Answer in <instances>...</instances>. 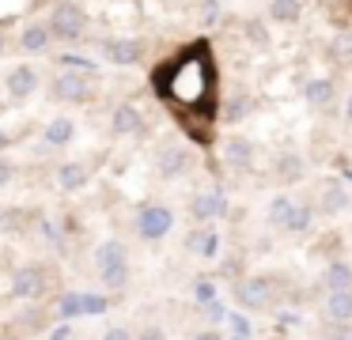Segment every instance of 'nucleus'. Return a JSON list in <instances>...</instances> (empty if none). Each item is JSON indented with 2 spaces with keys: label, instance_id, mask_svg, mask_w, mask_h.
<instances>
[{
  "label": "nucleus",
  "instance_id": "nucleus-22",
  "mask_svg": "<svg viewBox=\"0 0 352 340\" xmlns=\"http://www.w3.org/2000/svg\"><path fill=\"white\" fill-rule=\"evenodd\" d=\"M329 98H333V83L329 80H311L307 83V102L311 106H329Z\"/></svg>",
  "mask_w": 352,
  "mask_h": 340
},
{
  "label": "nucleus",
  "instance_id": "nucleus-35",
  "mask_svg": "<svg viewBox=\"0 0 352 340\" xmlns=\"http://www.w3.org/2000/svg\"><path fill=\"white\" fill-rule=\"evenodd\" d=\"M299 317L292 314V310H280V314H276V325H280V329H288V325H296Z\"/></svg>",
  "mask_w": 352,
  "mask_h": 340
},
{
  "label": "nucleus",
  "instance_id": "nucleus-23",
  "mask_svg": "<svg viewBox=\"0 0 352 340\" xmlns=\"http://www.w3.org/2000/svg\"><path fill=\"white\" fill-rule=\"evenodd\" d=\"M292 208H296V201H288V196H276V201L269 204V223L284 231V223L292 219Z\"/></svg>",
  "mask_w": 352,
  "mask_h": 340
},
{
  "label": "nucleus",
  "instance_id": "nucleus-24",
  "mask_svg": "<svg viewBox=\"0 0 352 340\" xmlns=\"http://www.w3.org/2000/svg\"><path fill=\"white\" fill-rule=\"evenodd\" d=\"M299 15V0H273L269 4V19H276V23H292Z\"/></svg>",
  "mask_w": 352,
  "mask_h": 340
},
{
  "label": "nucleus",
  "instance_id": "nucleus-40",
  "mask_svg": "<svg viewBox=\"0 0 352 340\" xmlns=\"http://www.w3.org/2000/svg\"><path fill=\"white\" fill-rule=\"evenodd\" d=\"M349 117H352V95H349Z\"/></svg>",
  "mask_w": 352,
  "mask_h": 340
},
{
  "label": "nucleus",
  "instance_id": "nucleus-6",
  "mask_svg": "<svg viewBox=\"0 0 352 340\" xmlns=\"http://www.w3.org/2000/svg\"><path fill=\"white\" fill-rule=\"evenodd\" d=\"M235 299H239V306H246V310L273 306V280H265V276L239 280V284H235Z\"/></svg>",
  "mask_w": 352,
  "mask_h": 340
},
{
  "label": "nucleus",
  "instance_id": "nucleus-28",
  "mask_svg": "<svg viewBox=\"0 0 352 340\" xmlns=\"http://www.w3.org/2000/svg\"><path fill=\"white\" fill-rule=\"evenodd\" d=\"M303 174V163H299L296 155L292 159H280V178H299Z\"/></svg>",
  "mask_w": 352,
  "mask_h": 340
},
{
  "label": "nucleus",
  "instance_id": "nucleus-1",
  "mask_svg": "<svg viewBox=\"0 0 352 340\" xmlns=\"http://www.w3.org/2000/svg\"><path fill=\"white\" fill-rule=\"evenodd\" d=\"M152 91L193 144H212V128L220 117V80H216L212 45L205 38L163 60L152 72Z\"/></svg>",
  "mask_w": 352,
  "mask_h": 340
},
{
  "label": "nucleus",
  "instance_id": "nucleus-8",
  "mask_svg": "<svg viewBox=\"0 0 352 340\" xmlns=\"http://www.w3.org/2000/svg\"><path fill=\"white\" fill-rule=\"evenodd\" d=\"M137 231H140V238H148V242L163 238V234L170 231V208H163V204H144V208L137 212Z\"/></svg>",
  "mask_w": 352,
  "mask_h": 340
},
{
  "label": "nucleus",
  "instance_id": "nucleus-16",
  "mask_svg": "<svg viewBox=\"0 0 352 340\" xmlns=\"http://www.w3.org/2000/svg\"><path fill=\"white\" fill-rule=\"evenodd\" d=\"M50 38H54V34H50L46 23H34V27H27V30H23L19 45H23V49H31V53H42V49L50 45Z\"/></svg>",
  "mask_w": 352,
  "mask_h": 340
},
{
  "label": "nucleus",
  "instance_id": "nucleus-13",
  "mask_svg": "<svg viewBox=\"0 0 352 340\" xmlns=\"http://www.w3.org/2000/svg\"><path fill=\"white\" fill-rule=\"evenodd\" d=\"M322 284H326V291H352V264L333 261L322 272Z\"/></svg>",
  "mask_w": 352,
  "mask_h": 340
},
{
  "label": "nucleus",
  "instance_id": "nucleus-10",
  "mask_svg": "<svg viewBox=\"0 0 352 340\" xmlns=\"http://www.w3.org/2000/svg\"><path fill=\"white\" fill-rule=\"evenodd\" d=\"M326 317H329V325H352V291H329Z\"/></svg>",
  "mask_w": 352,
  "mask_h": 340
},
{
  "label": "nucleus",
  "instance_id": "nucleus-18",
  "mask_svg": "<svg viewBox=\"0 0 352 340\" xmlns=\"http://www.w3.org/2000/svg\"><path fill=\"white\" fill-rule=\"evenodd\" d=\"M57 181H61V189H80L87 181V170H84V163H65L61 170H57Z\"/></svg>",
  "mask_w": 352,
  "mask_h": 340
},
{
  "label": "nucleus",
  "instance_id": "nucleus-5",
  "mask_svg": "<svg viewBox=\"0 0 352 340\" xmlns=\"http://www.w3.org/2000/svg\"><path fill=\"white\" fill-rule=\"evenodd\" d=\"M50 291V276L42 264H23V269H16V276H12V295L16 299H42V295Z\"/></svg>",
  "mask_w": 352,
  "mask_h": 340
},
{
  "label": "nucleus",
  "instance_id": "nucleus-19",
  "mask_svg": "<svg viewBox=\"0 0 352 340\" xmlns=\"http://www.w3.org/2000/svg\"><path fill=\"white\" fill-rule=\"evenodd\" d=\"M72 133H76V125H72L69 117H54L46 125V140L50 144H57V148H61V144H69L72 140Z\"/></svg>",
  "mask_w": 352,
  "mask_h": 340
},
{
  "label": "nucleus",
  "instance_id": "nucleus-33",
  "mask_svg": "<svg viewBox=\"0 0 352 340\" xmlns=\"http://www.w3.org/2000/svg\"><path fill=\"white\" fill-rule=\"evenodd\" d=\"M102 340H137V337H133L129 329H122V325H114V329L102 332Z\"/></svg>",
  "mask_w": 352,
  "mask_h": 340
},
{
  "label": "nucleus",
  "instance_id": "nucleus-2",
  "mask_svg": "<svg viewBox=\"0 0 352 340\" xmlns=\"http://www.w3.org/2000/svg\"><path fill=\"white\" fill-rule=\"evenodd\" d=\"M95 264H99V276L110 291H122L129 284V261H125V246L122 242H102L95 249Z\"/></svg>",
  "mask_w": 352,
  "mask_h": 340
},
{
  "label": "nucleus",
  "instance_id": "nucleus-27",
  "mask_svg": "<svg viewBox=\"0 0 352 340\" xmlns=\"http://www.w3.org/2000/svg\"><path fill=\"white\" fill-rule=\"evenodd\" d=\"M193 299H197V306L216 302V284H212V280H197V284H193Z\"/></svg>",
  "mask_w": 352,
  "mask_h": 340
},
{
  "label": "nucleus",
  "instance_id": "nucleus-37",
  "mask_svg": "<svg viewBox=\"0 0 352 340\" xmlns=\"http://www.w3.org/2000/svg\"><path fill=\"white\" fill-rule=\"evenodd\" d=\"M8 181H12V166L0 163V185H8Z\"/></svg>",
  "mask_w": 352,
  "mask_h": 340
},
{
  "label": "nucleus",
  "instance_id": "nucleus-20",
  "mask_svg": "<svg viewBox=\"0 0 352 340\" xmlns=\"http://www.w3.org/2000/svg\"><path fill=\"white\" fill-rule=\"evenodd\" d=\"M311 219H314V208H311V204H296V208H292V219L284 223V231L303 234V231H311Z\"/></svg>",
  "mask_w": 352,
  "mask_h": 340
},
{
  "label": "nucleus",
  "instance_id": "nucleus-26",
  "mask_svg": "<svg viewBox=\"0 0 352 340\" xmlns=\"http://www.w3.org/2000/svg\"><path fill=\"white\" fill-rule=\"evenodd\" d=\"M228 325H231V340H250V317L246 314H228Z\"/></svg>",
  "mask_w": 352,
  "mask_h": 340
},
{
  "label": "nucleus",
  "instance_id": "nucleus-9",
  "mask_svg": "<svg viewBox=\"0 0 352 340\" xmlns=\"http://www.w3.org/2000/svg\"><path fill=\"white\" fill-rule=\"evenodd\" d=\"M140 49H144V45H140L137 38H110V42L102 45V53H107L110 65H137Z\"/></svg>",
  "mask_w": 352,
  "mask_h": 340
},
{
  "label": "nucleus",
  "instance_id": "nucleus-36",
  "mask_svg": "<svg viewBox=\"0 0 352 340\" xmlns=\"http://www.w3.org/2000/svg\"><path fill=\"white\" fill-rule=\"evenodd\" d=\"M65 337H69V321H61V325H57V329H54V332H50V337H46V340H65Z\"/></svg>",
  "mask_w": 352,
  "mask_h": 340
},
{
  "label": "nucleus",
  "instance_id": "nucleus-39",
  "mask_svg": "<svg viewBox=\"0 0 352 340\" xmlns=\"http://www.w3.org/2000/svg\"><path fill=\"white\" fill-rule=\"evenodd\" d=\"M4 144H8V136H4V128H0V148H4Z\"/></svg>",
  "mask_w": 352,
  "mask_h": 340
},
{
  "label": "nucleus",
  "instance_id": "nucleus-32",
  "mask_svg": "<svg viewBox=\"0 0 352 340\" xmlns=\"http://www.w3.org/2000/svg\"><path fill=\"white\" fill-rule=\"evenodd\" d=\"M137 340H167V332H163L160 325H144V329L137 332Z\"/></svg>",
  "mask_w": 352,
  "mask_h": 340
},
{
  "label": "nucleus",
  "instance_id": "nucleus-15",
  "mask_svg": "<svg viewBox=\"0 0 352 340\" xmlns=\"http://www.w3.org/2000/svg\"><path fill=\"white\" fill-rule=\"evenodd\" d=\"M140 125H144V117H140L137 106H118L114 110V133H140Z\"/></svg>",
  "mask_w": 352,
  "mask_h": 340
},
{
  "label": "nucleus",
  "instance_id": "nucleus-12",
  "mask_svg": "<svg viewBox=\"0 0 352 340\" xmlns=\"http://www.w3.org/2000/svg\"><path fill=\"white\" fill-rule=\"evenodd\" d=\"M223 159H228L235 170H246V166H250V159H254V144L243 140V136H231V140L223 144Z\"/></svg>",
  "mask_w": 352,
  "mask_h": 340
},
{
  "label": "nucleus",
  "instance_id": "nucleus-29",
  "mask_svg": "<svg viewBox=\"0 0 352 340\" xmlns=\"http://www.w3.org/2000/svg\"><path fill=\"white\" fill-rule=\"evenodd\" d=\"M246 106H250V102H246L243 95H239V98H231V102H228V117H231V121L246 117Z\"/></svg>",
  "mask_w": 352,
  "mask_h": 340
},
{
  "label": "nucleus",
  "instance_id": "nucleus-38",
  "mask_svg": "<svg viewBox=\"0 0 352 340\" xmlns=\"http://www.w3.org/2000/svg\"><path fill=\"white\" fill-rule=\"evenodd\" d=\"M193 340H220V332H212V329H205V332H197Z\"/></svg>",
  "mask_w": 352,
  "mask_h": 340
},
{
  "label": "nucleus",
  "instance_id": "nucleus-4",
  "mask_svg": "<svg viewBox=\"0 0 352 340\" xmlns=\"http://www.w3.org/2000/svg\"><path fill=\"white\" fill-rule=\"evenodd\" d=\"M107 295H95V291H72L61 299V310L57 314L65 317V321H72V317H99L107 314Z\"/></svg>",
  "mask_w": 352,
  "mask_h": 340
},
{
  "label": "nucleus",
  "instance_id": "nucleus-21",
  "mask_svg": "<svg viewBox=\"0 0 352 340\" xmlns=\"http://www.w3.org/2000/svg\"><path fill=\"white\" fill-rule=\"evenodd\" d=\"M344 204H349V193H344V185H326V189H322V201H318L322 212H341Z\"/></svg>",
  "mask_w": 352,
  "mask_h": 340
},
{
  "label": "nucleus",
  "instance_id": "nucleus-25",
  "mask_svg": "<svg viewBox=\"0 0 352 340\" xmlns=\"http://www.w3.org/2000/svg\"><path fill=\"white\" fill-rule=\"evenodd\" d=\"M23 223H27V212H19V208H4V212H0V234H16Z\"/></svg>",
  "mask_w": 352,
  "mask_h": 340
},
{
  "label": "nucleus",
  "instance_id": "nucleus-11",
  "mask_svg": "<svg viewBox=\"0 0 352 340\" xmlns=\"http://www.w3.org/2000/svg\"><path fill=\"white\" fill-rule=\"evenodd\" d=\"M155 166H160V174L175 178V174H182L186 166H190V155H186V148H178V144H167V148H160V155H155Z\"/></svg>",
  "mask_w": 352,
  "mask_h": 340
},
{
  "label": "nucleus",
  "instance_id": "nucleus-7",
  "mask_svg": "<svg viewBox=\"0 0 352 340\" xmlns=\"http://www.w3.org/2000/svg\"><path fill=\"white\" fill-rule=\"evenodd\" d=\"M54 98H61V102H87L91 98V72H61L54 80Z\"/></svg>",
  "mask_w": 352,
  "mask_h": 340
},
{
  "label": "nucleus",
  "instance_id": "nucleus-31",
  "mask_svg": "<svg viewBox=\"0 0 352 340\" xmlns=\"http://www.w3.org/2000/svg\"><path fill=\"white\" fill-rule=\"evenodd\" d=\"M201 15H205V23H220V0H205Z\"/></svg>",
  "mask_w": 352,
  "mask_h": 340
},
{
  "label": "nucleus",
  "instance_id": "nucleus-34",
  "mask_svg": "<svg viewBox=\"0 0 352 340\" xmlns=\"http://www.w3.org/2000/svg\"><path fill=\"white\" fill-rule=\"evenodd\" d=\"M329 340H352V325H329Z\"/></svg>",
  "mask_w": 352,
  "mask_h": 340
},
{
  "label": "nucleus",
  "instance_id": "nucleus-17",
  "mask_svg": "<svg viewBox=\"0 0 352 340\" xmlns=\"http://www.w3.org/2000/svg\"><path fill=\"white\" fill-rule=\"evenodd\" d=\"M34 87H38V80H34V68H16V72L8 76V91H12L16 98H27Z\"/></svg>",
  "mask_w": 352,
  "mask_h": 340
},
{
  "label": "nucleus",
  "instance_id": "nucleus-14",
  "mask_svg": "<svg viewBox=\"0 0 352 340\" xmlns=\"http://www.w3.org/2000/svg\"><path fill=\"white\" fill-rule=\"evenodd\" d=\"M190 212H193V219H216V216L228 212V204H223L220 193H208V196H197V201L190 204Z\"/></svg>",
  "mask_w": 352,
  "mask_h": 340
},
{
  "label": "nucleus",
  "instance_id": "nucleus-3",
  "mask_svg": "<svg viewBox=\"0 0 352 340\" xmlns=\"http://www.w3.org/2000/svg\"><path fill=\"white\" fill-rule=\"evenodd\" d=\"M46 27H50V34L61 38V42H76V38L84 34V12H80L72 0H61V4H54Z\"/></svg>",
  "mask_w": 352,
  "mask_h": 340
},
{
  "label": "nucleus",
  "instance_id": "nucleus-30",
  "mask_svg": "<svg viewBox=\"0 0 352 340\" xmlns=\"http://www.w3.org/2000/svg\"><path fill=\"white\" fill-rule=\"evenodd\" d=\"M205 317H208V321H228V310H223V302H208V306H205Z\"/></svg>",
  "mask_w": 352,
  "mask_h": 340
}]
</instances>
